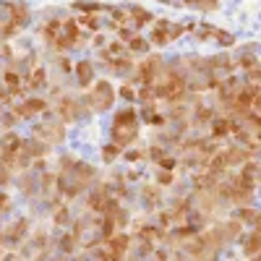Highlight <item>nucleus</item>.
<instances>
[{
	"mask_svg": "<svg viewBox=\"0 0 261 261\" xmlns=\"http://www.w3.org/2000/svg\"><path fill=\"white\" fill-rule=\"evenodd\" d=\"M65 220H68V209L63 206V209H58V212H55V222H58V225H63Z\"/></svg>",
	"mask_w": 261,
	"mask_h": 261,
	"instance_id": "nucleus-19",
	"label": "nucleus"
},
{
	"mask_svg": "<svg viewBox=\"0 0 261 261\" xmlns=\"http://www.w3.org/2000/svg\"><path fill=\"white\" fill-rule=\"evenodd\" d=\"M84 99L94 113H102L115 102V89L110 86V81H94L92 89H89V97H84Z\"/></svg>",
	"mask_w": 261,
	"mask_h": 261,
	"instance_id": "nucleus-2",
	"label": "nucleus"
},
{
	"mask_svg": "<svg viewBox=\"0 0 261 261\" xmlns=\"http://www.w3.org/2000/svg\"><path fill=\"white\" fill-rule=\"evenodd\" d=\"M21 191L29 193V196L37 191V186H34V178H32V175H24V178H21Z\"/></svg>",
	"mask_w": 261,
	"mask_h": 261,
	"instance_id": "nucleus-18",
	"label": "nucleus"
},
{
	"mask_svg": "<svg viewBox=\"0 0 261 261\" xmlns=\"http://www.w3.org/2000/svg\"><path fill=\"white\" fill-rule=\"evenodd\" d=\"M162 3H167V0H162Z\"/></svg>",
	"mask_w": 261,
	"mask_h": 261,
	"instance_id": "nucleus-24",
	"label": "nucleus"
},
{
	"mask_svg": "<svg viewBox=\"0 0 261 261\" xmlns=\"http://www.w3.org/2000/svg\"><path fill=\"white\" fill-rule=\"evenodd\" d=\"M76 76H79V84L81 86H89L94 81V68H92V63L89 60H81L76 65Z\"/></svg>",
	"mask_w": 261,
	"mask_h": 261,
	"instance_id": "nucleus-8",
	"label": "nucleus"
},
{
	"mask_svg": "<svg viewBox=\"0 0 261 261\" xmlns=\"http://www.w3.org/2000/svg\"><path fill=\"white\" fill-rule=\"evenodd\" d=\"M37 134H42L45 141H50V144H60L65 139V120H45V123H39Z\"/></svg>",
	"mask_w": 261,
	"mask_h": 261,
	"instance_id": "nucleus-4",
	"label": "nucleus"
},
{
	"mask_svg": "<svg viewBox=\"0 0 261 261\" xmlns=\"http://www.w3.org/2000/svg\"><path fill=\"white\" fill-rule=\"evenodd\" d=\"M128 21H134L136 27H146V24H151V13L139 8V6H130L128 8Z\"/></svg>",
	"mask_w": 261,
	"mask_h": 261,
	"instance_id": "nucleus-9",
	"label": "nucleus"
},
{
	"mask_svg": "<svg viewBox=\"0 0 261 261\" xmlns=\"http://www.w3.org/2000/svg\"><path fill=\"white\" fill-rule=\"evenodd\" d=\"M188 6H193V8H201V11H212V8H217V0H186Z\"/></svg>",
	"mask_w": 261,
	"mask_h": 261,
	"instance_id": "nucleus-17",
	"label": "nucleus"
},
{
	"mask_svg": "<svg viewBox=\"0 0 261 261\" xmlns=\"http://www.w3.org/2000/svg\"><path fill=\"white\" fill-rule=\"evenodd\" d=\"M47 81H45V71L42 68H37L32 76H29V81H27V86H32V89H39V86H45Z\"/></svg>",
	"mask_w": 261,
	"mask_h": 261,
	"instance_id": "nucleus-13",
	"label": "nucleus"
},
{
	"mask_svg": "<svg viewBox=\"0 0 261 261\" xmlns=\"http://www.w3.org/2000/svg\"><path fill=\"white\" fill-rule=\"evenodd\" d=\"M243 243H246V246H243L246 256H258V253H261V230H253Z\"/></svg>",
	"mask_w": 261,
	"mask_h": 261,
	"instance_id": "nucleus-10",
	"label": "nucleus"
},
{
	"mask_svg": "<svg viewBox=\"0 0 261 261\" xmlns=\"http://www.w3.org/2000/svg\"><path fill=\"white\" fill-rule=\"evenodd\" d=\"M125 42H128V45L134 47V50H141V53H144V50H149V42H146V39H141L139 34H130Z\"/></svg>",
	"mask_w": 261,
	"mask_h": 261,
	"instance_id": "nucleus-15",
	"label": "nucleus"
},
{
	"mask_svg": "<svg viewBox=\"0 0 261 261\" xmlns=\"http://www.w3.org/2000/svg\"><path fill=\"white\" fill-rule=\"evenodd\" d=\"M11 209V201H8V196L6 193H0V214H6Z\"/></svg>",
	"mask_w": 261,
	"mask_h": 261,
	"instance_id": "nucleus-20",
	"label": "nucleus"
},
{
	"mask_svg": "<svg viewBox=\"0 0 261 261\" xmlns=\"http://www.w3.org/2000/svg\"><path fill=\"white\" fill-rule=\"evenodd\" d=\"M76 241H79V238L71 232V235H65L63 238V241H60V251L63 253H73V248H76Z\"/></svg>",
	"mask_w": 261,
	"mask_h": 261,
	"instance_id": "nucleus-16",
	"label": "nucleus"
},
{
	"mask_svg": "<svg viewBox=\"0 0 261 261\" xmlns=\"http://www.w3.org/2000/svg\"><path fill=\"white\" fill-rule=\"evenodd\" d=\"M0 146H3V154H18L21 139H18L16 134H6L3 139H0Z\"/></svg>",
	"mask_w": 261,
	"mask_h": 261,
	"instance_id": "nucleus-11",
	"label": "nucleus"
},
{
	"mask_svg": "<svg viewBox=\"0 0 261 261\" xmlns=\"http://www.w3.org/2000/svg\"><path fill=\"white\" fill-rule=\"evenodd\" d=\"M157 180H160V186H170V180H172V172H160Z\"/></svg>",
	"mask_w": 261,
	"mask_h": 261,
	"instance_id": "nucleus-21",
	"label": "nucleus"
},
{
	"mask_svg": "<svg viewBox=\"0 0 261 261\" xmlns=\"http://www.w3.org/2000/svg\"><path fill=\"white\" fill-rule=\"evenodd\" d=\"M81 115H84V107H81L79 99H71V97H63V99H60V120L76 123Z\"/></svg>",
	"mask_w": 261,
	"mask_h": 261,
	"instance_id": "nucleus-5",
	"label": "nucleus"
},
{
	"mask_svg": "<svg viewBox=\"0 0 261 261\" xmlns=\"http://www.w3.org/2000/svg\"><path fill=\"white\" fill-rule=\"evenodd\" d=\"M118 154H120V146H118L115 141H113V144H107V146L102 149V160H105V162H113Z\"/></svg>",
	"mask_w": 261,
	"mask_h": 261,
	"instance_id": "nucleus-14",
	"label": "nucleus"
},
{
	"mask_svg": "<svg viewBox=\"0 0 261 261\" xmlns=\"http://www.w3.org/2000/svg\"><path fill=\"white\" fill-rule=\"evenodd\" d=\"M258 139H261V130H258Z\"/></svg>",
	"mask_w": 261,
	"mask_h": 261,
	"instance_id": "nucleus-23",
	"label": "nucleus"
},
{
	"mask_svg": "<svg viewBox=\"0 0 261 261\" xmlns=\"http://www.w3.org/2000/svg\"><path fill=\"white\" fill-rule=\"evenodd\" d=\"M110 136L118 146H128L134 144V139L139 136V113L130 110V107H125V110H120L110 125Z\"/></svg>",
	"mask_w": 261,
	"mask_h": 261,
	"instance_id": "nucleus-1",
	"label": "nucleus"
},
{
	"mask_svg": "<svg viewBox=\"0 0 261 261\" xmlns=\"http://www.w3.org/2000/svg\"><path fill=\"white\" fill-rule=\"evenodd\" d=\"M130 248V238L128 235H110L107 238V253H110V258H120L125 256V251Z\"/></svg>",
	"mask_w": 261,
	"mask_h": 261,
	"instance_id": "nucleus-6",
	"label": "nucleus"
},
{
	"mask_svg": "<svg viewBox=\"0 0 261 261\" xmlns=\"http://www.w3.org/2000/svg\"><path fill=\"white\" fill-rule=\"evenodd\" d=\"M232 123L235 120H230V118H217L214 123H212V134L220 139V136H227L230 130H232Z\"/></svg>",
	"mask_w": 261,
	"mask_h": 261,
	"instance_id": "nucleus-12",
	"label": "nucleus"
},
{
	"mask_svg": "<svg viewBox=\"0 0 261 261\" xmlns=\"http://www.w3.org/2000/svg\"><path fill=\"white\" fill-rule=\"evenodd\" d=\"M120 94H123L125 99H136V92H134V89H130V86H128V84H125V86H123V89H120Z\"/></svg>",
	"mask_w": 261,
	"mask_h": 261,
	"instance_id": "nucleus-22",
	"label": "nucleus"
},
{
	"mask_svg": "<svg viewBox=\"0 0 261 261\" xmlns=\"http://www.w3.org/2000/svg\"><path fill=\"white\" fill-rule=\"evenodd\" d=\"M42 110H47V102H45V99H39V97H32L29 102L21 105L16 113H18L21 118H32V115H37V113H42Z\"/></svg>",
	"mask_w": 261,
	"mask_h": 261,
	"instance_id": "nucleus-7",
	"label": "nucleus"
},
{
	"mask_svg": "<svg viewBox=\"0 0 261 261\" xmlns=\"http://www.w3.org/2000/svg\"><path fill=\"white\" fill-rule=\"evenodd\" d=\"M183 34V27L180 24H172V21H157L154 24V29H151V42H154V45H160V47H165V45H170L172 39H178Z\"/></svg>",
	"mask_w": 261,
	"mask_h": 261,
	"instance_id": "nucleus-3",
	"label": "nucleus"
}]
</instances>
